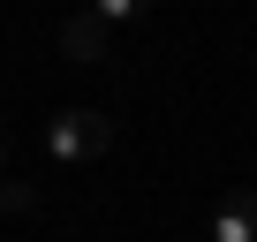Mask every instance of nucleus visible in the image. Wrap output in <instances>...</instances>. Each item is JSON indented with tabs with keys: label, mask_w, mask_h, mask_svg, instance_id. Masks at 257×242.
I'll return each mask as SVG.
<instances>
[{
	"label": "nucleus",
	"mask_w": 257,
	"mask_h": 242,
	"mask_svg": "<svg viewBox=\"0 0 257 242\" xmlns=\"http://www.w3.org/2000/svg\"><path fill=\"white\" fill-rule=\"evenodd\" d=\"M46 152H53L61 167H91L98 152H113V121H106L98 106H68V113L46 121Z\"/></svg>",
	"instance_id": "f257e3e1"
},
{
	"label": "nucleus",
	"mask_w": 257,
	"mask_h": 242,
	"mask_svg": "<svg viewBox=\"0 0 257 242\" xmlns=\"http://www.w3.org/2000/svg\"><path fill=\"white\" fill-rule=\"evenodd\" d=\"M0 167H8V137H0Z\"/></svg>",
	"instance_id": "423d86ee"
},
{
	"label": "nucleus",
	"mask_w": 257,
	"mask_h": 242,
	"mask_svg": "<svg viewBox=\"0 0 257 242\" xmlns=\"http://www.w3.org/2000/svg\"><path fill=\"white\" fill-rule=\"evenodd\" d=\"M152 8H159V0H91V16H98L106 31H113V23H144Z\"/></svg>",
	"instance_id": "20e7f679"
},
{
	"label": "nucleus",
	"mask_w": 257,
	"mask_h": 242,
	"mask_svg": "<svg viewBox=\"0 0 257 242\" xmlns=\"http://www.w3.org/2000/svg\"><path fill=\"white\" fill-rule=\"evenodd\" d=\"M212 242H257V189H227L212 204Z\"/></svg>",
	"instance_id": "f03ea898"
},
{
	"label": "nucleus",
	"mask_w": 257,
	"mask_h": 242,
	"mask_svg": "<svg viewBox=\"0 0 257 242\" xmlns=\"http://www.w3.org/2000/svg\"><path fill=\"white\" fill-rule=\"evenodd\" d=\"M23 212H38V189H23V182H0V219H23Z\"/></svg>",
	"instance_id": "39448f33"
},
{
	"label": "nucleus",
	"mask_w": 257,
	"mask_h": 242,
	"mask_svg": "<svg viewBox=\"0 0 257 242\" xmlns=\"http://www.w3.org/2000/svg\"><path fill=\"white\" fill-rule=\"evenodd\" d=\"M61 53H68V61H106V23H98L91 8L68 16V23H61Z\"/></svg>",
	"instance_id": "7ed1b4c3"
}]
</instances>
